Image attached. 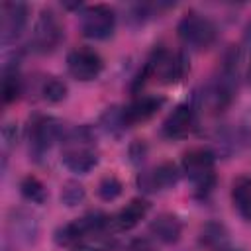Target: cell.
Instances as JSON below:
<instances>
[{"instance_id": "30bf717a", "label": "cell", "mask_w": 251, "mask_h": 251, "mask_svg": "<svg viewBox=\"0 0 251 251\" xmlns=\"http://www.w3.org/2000/svg\"><path fill=\"white\" fill-rule=\"evenodd\" d=\"M194 124H196V116H194V110L192 106L188 104H178L169 116L167 120L163 122V135L169 137V139H180V137H186L192 129H194Z\"/></svg>"}, {"instance_id": "7402d4cb", "label": "cell", "mask_w": 251, "mask_h": 251, "mask_svg": "<svg viewBox=\"0 0 251 251\" xmlns=\"http://www.w3.org/2000/svg\"><path fill=\"white\" fill-rule=\"evenodd\" d=\"M84 196H86V192H84L82 184H78V182H75V180L65 182L63 190H61V202H63L65 206H69V208L80 204V202L84 200Z\"/></svg>"}, {"instance_id": "7c38bea8", "label": "cell", "mask_w": 251, "mask_h": 251, "mask_svg": "<svg viewBox=\"0 0 251 251\" xmlns=\"http://www.w3.org/2000/svg\"><path fill=\"white\" fill-rule=\"evenodd\" d=\"M149 212V202L145 198H131L118 214L110 216V227L118 231L133 229Z\"/></svg>"}, {"instance_id": "52a82bcc", "label": "cell", "mask_w": 251, "mask_h": 251, "mask_svg": "<svg viewBox=\"0 0 251 251\" xmlns=\"http://www.w3.org/2000/svg\"><path fill=\"white\" fill-rule=\"evenodd\" d=\"M116 27V14L110 6L96 4L82 12L80 18V29L84 37L90 39H106L112 35Z\"/></svg>"}, {"instance_id": "4fadbf2b", "label": "cell", "mask_w": 251, "mask_h": 251, "mask_svg": "<svg viewBox=\"0 0 251 251\" xmlns=\"http://www.w3.org/2000/svg\"><path fill=\"white\" fill-rule=\"evenodd\" d=\"M163 98L161 96H139L135 98L129 106L124 108V120H126V126H133V124H139V122H147L161 106H163Z\"/></svg>"}, {"instance_id": "8fae6325", "label": "cell", "mask_w": 251, "mask_h": 251, "mask_svg": "<svg viewBox=\"0 0 251 251\" xmlns=\"http://www.w3.org/2000/svg\"><path fill=\"white\" fill-rule=\"evenodd\" d=\"M176 180H178V169H176V165H173L169 161L157 165L155 169H151L147 173H141L139 178H137L139 186L143 190H147V192L171 188V186L176 184Z\"/></svg>"}, {"instance_id": "6da1fadb", "label": "cell", "mask_w": 251, "mask_h": 251, "mask_svg": "<svg viewBox=\"0 0 251 251\" xmlns=\"http://www.w3.org/2000/svg\"><path fill=\"white\" fill-rule=\"evenodd\" d=\"M63 165L78 175L90 173L98 163V153L92 143V133L88 127H76L63 139Z\"/></svg>"}, {"instance_id": "d4e9b609", "label": "cell", "mask_w": 251, "mask_h": 251, "mask_svg": "<svg viewBox=\"0 0 251 251\" xmlns=\"http://www.w3.org/2000/svg\"><path fill=\"white\" fill-rule=\"evenodd\" d=\"M224 251H235V249H224Z\"/></svg>"}, {"instance_id": "ba28073f", "label": "cell", "mask_w": 251, "mask_h": 251, "mask_svg": "<svg viewBox=\"0 0 251 251\" xmlns=\"http://www.w3.org/2000/svg\"><path fill=\"white\" fill-rule=\"evenodd\" d=\"M67 69L73 78L86 82V80H94L102 73L104 61L90 47H75L67 55Z\"/></svg>"}, {"instance_id": "44dd1931", "label": "cell", "mask_w": 251, "mask_h": 251, "mask_svg": "<svg viewBox=\"0 0 251 251\" xmlns=\"http://www.w3.org/2000/svg\"><path fill=\"white\" fill-rule=\"evenodd\" d=\"M122 190H124V186H122V182H120L114 175L104 176V178L98 182V186H96V194H98L104 202L116 200V198L122 194Z\"/></svg>"}, {"instance_id": "277c9868", "label": "cell", "mask_w": 251, "mask_h": 251, "mask_svg": "<svg viewBox=\"0 0 251 251\" xmlns=\"http://www.w3.org/2000/svg\"><path fill=\"white\" fill-rule=\"evenodd\" d=\"M176 33H178L180 41L186 47L196 49V51H202V49H208L216 41L218 29H216V25L206 16L196 14V12H188L178 22Z\"/></svg>"}, {"instance_id": "ac0fdd59", "label": "cell", "mask_w": 251, "mask_h": 251, "mask_svg": "<svg viewBox=\"0 0 251 251\" xmlns=\"http://www.w3.org/2000/svg\"><path fill=\"white\" fill-rule=\"evenodd\" d=\"M22 92V78L18 75L16 69H4V75H2V100L4 104H10L14 102Z\"/></svg>"}, {"instance_id": "9a60e30c", "label": "cell", "mask_w": 251, "mask_h": 251, "mask_svg": "<svg viewBox=\"0 0 251 251\" xmlns=\"http://www.w3.org/2000/svg\"><path fill=\"white\" fill-rule=\"evenodd\" d=\"M110 231H112L110 224L92 227L73 245V249L75 251H110L114 247V237L110 235Z\"/></svg>"}, {"instance_id": "8992f818", "label": "cell", "mask_w": 251, "mask_h": 251, "mask_svg": "<svg viewBox=\"0 0 251 251\" xmlns=\"http://www.w3.org/2000/svg\"><path fill=\"white\" fill-rule=\"evenodd\" d=\"M63 135V124L61 120L53 116H39L33 120L29 127V147L35 159L43 157L55 141H59Z\"/></svg>"}, {"instance_id": "9c48e42d", "label": "cell", "mask_w": 251, "mask_h": 251, "mask_svg": "<svg viewBox=\"0 0 251 251\" xmlns=\"http://www.w3.org/2000/svg\"><path fill=\"white\" fill-rule=\"evenodd\" d=\"M27 25V6L24 2H4L0 10V35L2 43L16 41Z\"/></svg>"}, {"instance_id": "cb8c5ba5", "label": "cell", "mask_w": 251, "mask_h": 251, "mask_svg": "<svg viewBox=\"0 0 251 251\" xmlns=\"http://www.w3.org/2000/svg\"><path fill=\"white\" fill-rule=\"evenodd\" d=\"M249 80H251V63H249Z\"/></svg>"}, {"instance_id": "5bb4252c", "label": "cell", "mask_w": 251, "mask_h": 251, "mask_svg": "<svg viewBox=\"0 0 251 251\" xmlns=\"http://www.w3.org/2000/svg\"><path fill=\"white\" fill-rule=\"evenodd\" d=\"M149 231L155 239H159L161 243H176L180 239L182 233V224L175 214H159L151 224H149Z\"/></svg>"}, {"instance_id": "d6986e66", "label": "cell", "mask_w": 251, "mask_h": 251, "mask_svg": "<svg viewBox=\"0 0 251 251\" xmlns=\"http://www.w3.org/2000/svg\"><path fill=\"white\" fill-rule=\"evenodd\" d=\"M41 96H43V100L57 104L67 96V84L63 80H59L57 76H47L41 84Z\"/></svg>"}, {"instance_id": "2e32d148", "label": "cell", "mask_w": 251, "mask_h": 251, "mask_svg": "<svg viewBox=\"0 0 251 251\" xmlns=\"http://www.w3.org/2000/svg\"><path fill=\"white\" fill-rule=\"evenodd\" d=\"M231 202L237 214L251 222V176H239L231 186Z\"/></svg>"}, {"instance_id": "603a6c76", "label": "cell", "mask_w": 251, "mask_h": 251, "mask_svg": "<svg viewBox=\"0 0 251 251\" xmlns=\"http://www.w3.org/2000/svg\"><path fill=\"white\" fill-rule=\"evenodd\" d=\"M127 251H157V247H155L149 239L137 237V239H133V241L127 245Z\"/></svg>"}, {"instance_id": "ffe728a7", "label": "cell", "mask_w": 251, "mask_h": 251, "mask_svg": "<svg viewBox=\"0 0 251 251\" xmlns=\"http://www.w3.org/2000/svg\"><path fill=\"white\" fill-rule=\"evenodd\" d=\"M20 190H22L24 198H27L29 202H35V204H41L47 198V190H45L43 182L35 176H25L20 184Z\"/></svg>"}, {"instance_id": "5b68a950", "label": "cell", "mask_w": 251, "mask_h": 251, "mask_svg": "<svg viewBox=\"0 0 251 251\" xmlns=\"http://www.w3.org/2000/svg\"><path fill=\"white\" fill-rule=\"evenodd\" d=\"M63 39V24L53 10H41L31 31V45L37 53H51Z\"/></svg>"}, {"instance_id": "7a4b0ae2", "label": "cell", "mask_w": 251, "mask_h": 251, "mask_svg": "<svg viewBox=\"0 0 251 251\" xmlns=\"http://www.w3.org/2000/svg\"><path fill=\"white\" fill-rule=\"evenodd\" d=\"M186 71H188V63H186L182 53H173V51L159 49L145 63L143 71L139 73V76L135 80V86L143 84L147 78H159L165 84H175V82L182 80Z\"/></svg>"}, {"instance_id": "e0dca14e", "label": "cell", "mask_w": 251, "mask_h": 251, "mask_svg": "<svg viewBox=\"0 0 251 251\" xmlns=\"http://www.w3.org/2000/svg\"><path fill=\"white\" fill-rule=\"evenodd\" d=\"M200 245H204L210 251H224L227 249V231L222 224H206L200 231Z\"/></svg>"}, {"instance_id": "3957f363", "label": "cell", "mask_w": 251, "mask_h": 251, "mask_svg": "<svg viewBox=\"0 0 251 251\" xmlns=\"http://www.w3.org/2000/svg\"><path fill=\"white\" fill-rule=\"evenodd\" d=\"M214 153L206 147H194L188 149L182 157V173L192 182L196 194H208L214 186L216 175H214Z\"/></svg>"}]
</instances>
